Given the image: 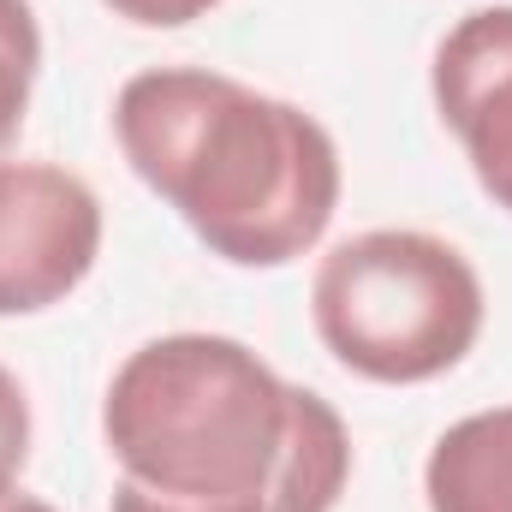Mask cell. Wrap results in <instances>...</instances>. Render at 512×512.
Instances as JSON below:
<instances>
[{"label": "cell", "instance_id": "1", "mask_svg": "<svg viewBox=\"0 0 512 512\" xmlns=\"http://www.w3.org/2000/svg\"><path fill=\"white\" fill-rule=\"evenodd\" d=\"M102 435L114 512H334L352 483L340 411L227 334L137 346L108 382Z\"/></svg>", "mask_w": 512, "mask_h": 512}, {"label": "cell", "instance_id": "2", "mask_svg": "<svg viewBox=\"0 0 512 512\" xmlns=\"http://www.w3.org/2000/svg\"><path fill=\"white\" fill-rule=\"evenodd\" d=\"M131 173L233 268H286L340 209V149L316 114L203 66H149L114 96Z\"/></svg>", "mask_w": 512, "mask_h": 512}, {"label": "cell", "instance_id": "3", "mask_svg": "<svg viewBox=\"0 0 512 512\" xmlns=\"http://www.w3.org/2000/svg\"><path fill=\"white\" fill-rule=\"evenodd\" d=\"M483 280L471 256L417 227L340 239L310 280L322 346L364 382L417 387L465 364L483 334Z\"/></svg>", "mask_w": 512, "mask_h": 512}, {"label": "cell", "instance_id": "4", "mask_svg": "<svg viewBox=\"0 0 512 512\" xmlns=\"http://www.w3.org/2000/svg\"><path fill=\"white\" fill-rule=\"evenodd\" d=\"M102 256L96 191L54 161H0V316L66 304Z\"/></svg>", "mask_w": 512, "mask_h": 512}, {"label": "cell", "instance_id": "5", "mask_svg": "<svg viewBox=\"0 0 512 512\" xmlns=\"http://www.w3.org/2000/svg\"><path fill=\"white\" fill-rule=\"evenodd\" d=\"M429 90L477 185L512 215V6H477L441 36Z\"/></svg>", "mask_w": 512, "mask_h": 512}, {"label": "cell", "instance_id": "6", "mask_svg": "<svg viewBox=\"0 0 512 512\" xmlns=\"http://www.w3.org/2000/svg\"><path fill=\"white\" fill-rule=\"evenodd\" d=\"M429 512H512V405L459 417L423 465Z\"/></svg>", "mask_w": 512, "mask_h": 512}, {"label": "cell", "instance_id": "7", "mask_svg": "<svg viewBox=\"0 0 512 512\" xmlns=\"http://www.w3.org/2000/svg\"><path fill=\"white\" fill-rule=\"evenodd\" d=\"M42 66V30L30 0H0V161L30 114V84Z\"/></svg>", "mask_w": 512, "mask_h": 512}, {"label": "cell", "instance_id": "8", "mask_svg": "<svg viewBox=\"0 0 512 512\" xmlns=\"http://www.w3.org/2000/svg\"><path fill=\"white\" fill-rule=\"evenodd\" d=\"M24 459H30V399H24L18 376L0 364V495L18 483Z\"/></svg>", "mask_w": 512, "mask_h": 512}, {"label": "cell", "instance_id": "9", "mask_svg": "<svg viewBox=\"0 0 512 512\" xmlns=\"http://www.w3.org/2000/svg\"><path fill=\"white\" fill-rule=\"evenodd\" d=\"M108 6L120 18H131V24H143V30H179V24L215 12L221 0H108Z\"/></svg>", "mask_w": 512, "mask_h": 512}, {"label": "cell", "instance_id": "10", "mask_svg": "<svg viewBox=\"0 0 512 512\" xmlns=\"http://www.w3.org/2000/svg\"><path fill=\"white\" fill-rule=\"evenodd\" d=\"M0 512H54V507L36 501V495H24V489H6V495H0Z\"/></svg>", "mask_w": 512, "mask_h": 512}]
</instances>
